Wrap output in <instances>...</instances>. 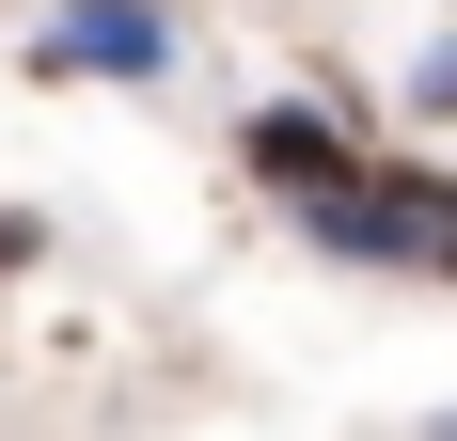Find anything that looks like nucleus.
<instances>
[{
    "label": "nucleus",
    "instance_id": "nucleus-3",
    "mask_svg": "<svg viewBox=\"0 0 457 441\" xmlns=\"http://www.w3.org/2000/svg\"><path fill=\"white\" fill-rule=\"evenodd\" d=\"M237 158H253V189H269V205H284V220H316V205H331V189L363 174V142L331 127L316 95H269V111H253V127H237Z\"/></svg>",
    "mask_w": 457,
    "mask_h": 441
},
{
    "label": "nucleus",
    "instance_id": "nucleus-2",
    "mask_svg": "<svg viewBox=\"0 0 457 441\" xmlns=\"http://www.w3.org/2000/svg\"><path fill=\"white\" fill-rule=\"evenodd\" d=\"M189 32L174 0H47L32 16V79H174Z\"/></svg>",
    "mask_w": 457,
    "mask_h": 441
},
{
    "label": "nucleus",
    "instance_id": "nucleus-4",
    "mask_svg": "<svg viewBox=\"0 0 457 441\" xmlns=\"http://www.w3.org/2000/svg\"><path fill=\"white\" fill-rule=\"evenodd\" d=\"M411 111H457V32H442V47L411 63Z\"/></svg>",
    "mask_w": 457,
    "mask_h": 441
},
{
    "label": "nucleus",
    "instance_id": "nucleus-1",
    "mask_svg": "<svg viewBox=\"0 0 457 441\" xmlns=\"http://www.w3.org/2000/svg\"><path fill=\"white\" fill-rule=\"evenodd\" d=\"M300 237L347 253V268H426V284H457V174H426V158H363Z\"/></svg>",
    "mask_w": 457,
    "mask_h": 441
},
{
    "label": "nucleus",
    "instance_id": "nucleus-5",
    "mask_svg": "<svg viewBox=\"0 0 457 441\" xmlns=\"http://www.w3.org/2000/svg\"><path fill=\"white\" fill-rule=\"evenodd\" d=\"M411 441H457V410H426V426H411Z\"/></svg>",
    "mask_w": 457,
    "mask_h": 441
}]
</instances>
